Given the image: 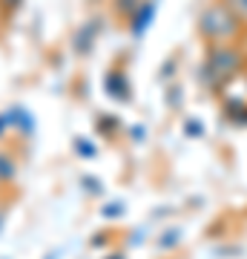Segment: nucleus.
Masks as SVG:
<instances>
[{"label": "nucleus", "mask_w": 247, "mask_h": 259, "mask_svg": "<svg viewBox=\"0 0 247 259\" xmlns=\"http://www.w3.org/2000/svg\"><path fill=\"white\" fill-rule=\"evenodd\" d=\"M241 66V55L230 47H213L210 58L204 64V78L210 83H227Z\"/></svg>", "instance_id": "f257e3e1"}, {"label": "nucleus", "mask_w": 247, "mask_h": 259, "mask_svg": "<svg viewBox=\"0 0 247 259\" xmlns=\"http://www.w3.org/2000/svg\"><path fill=\"white\" fill-rule=\"evenodd\" d=\"M199 29L207 37H213V40H227V37H233L238 32V18L227 6H210L202 15V20H199Z\"/></svg>", "instance_id": "f03ea898"}, {"label": "nucleus", "mask_w": 247, "mask_h": 259, "mask_svg": "<svg viewBox=\"0 0 247 259\" xmlns=\"http://www.w3.org/2000/svg\"><path fill=\"white\" fill-rule=\"evenodd\" d=\"M15 176V161L9 156H0V179H12Z\"/></svg>", "instance_id": "7ed1b4c3"}, {"label": "nucleus", "mask_w": 247, "mask_h": 259, "mask_svg": "<svg viewBox=\"0 0 247 259\" xmlns=\"http://www.w3.org/2000/svg\"><path fill=\"white\" fill-rule=\"evenodd\" d=\"M227 6L233 9L236 18H247V0H227Z\"/></svg>", "instance_id": "20e7f679"}, {"label": "nucleus", "mask_w": 247, "mask_h": 259, "mask_svg": "<svg viewBox=\"0 0 247 259\" xmlns=\"http://www.w3.org/2000/svg\"><path fill=\"white\" fill-rule=\"evenodd\" d=\"M150 12H153V6H144V12H141V15H138V23H135V32H141V29L146 26V23H150Z\"/></svg>", "instance_id": "39448f33"}, {"label": "nucleus", "mask_w": 247, "mask_h": 259, "mask_svg": "<svg viewBox=\"0 0 247 259\" xmlns=\"http://www.w3.org/2000/svg\"><path fill=\"white\" fill-rule=\"evenodd\" d=\"M0 3H3V6H6V9H15V6H18L20 0H0Z\"/></svg>", "instance_id": "423d86ee"}]
</instances>
